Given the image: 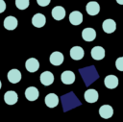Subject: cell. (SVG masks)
Segmentation results:
<instances>
[{
	"label": "cell",
	"mask_w": 123,
	"mask_h": 122,
	"mask_svg": "<svg viewBox=\"0 0 123 122\" xmlns=\"http://www.w3.org/2000/svg\"><path fill=\"white\" fill-rule=\"evenodd\" d=\"M63 60H64V57L62 55V53L59 52V51H55L53 52L51 55H50V58H49V61L51 62V64L55 65V66H58V65H61L62 62H63Z\"/></svg>",
	"instance_id": "cell-1"
},
{
	"label": "cell",
	"mask_w": 123,
	"mask_h": 122,
	"mask_svg": "<svg viewBox=\"0 0 123 122\" xmlns=\"http://www.w3.org/2000/svg\"><path fill=\"white\" fill-rule=\"evenodd\" d=\"M61 81L64 85H71L75 82V74L71 70H65L61 75Z\"/></svg>",
	"instance_id": "cell-2"
},
{
	"label": "cell",
	"mask_w": 123,
	"mask_h": 122,
	"mask_svg": "<svg viewBox=\"0 0 123 122\" xmlns=\"http://www.w3.org/2000/svg\"><path fill=\"white\" fill-rule=\"evenodd\" d=\"M102 28H103V31L107 34H111L115 31L116 29V23L113 19H106L103 21V24H102Z\"/></svg>",
	"instance_id": "cell-3"
},
{
	"label": "cell",
	"mask_w": 123,
	"mask_h": 122,
	"mask_svg": "<svg viewBox=\"0 0 123 122\" xmlns=\"http://www.w3.org/2000/svg\"><path fill=\"white\" fill-rule=\"evenodd\" d=\"M25 67H26L27 71H29L31 73H34V72H36V71L38 70V68H39V62H38V61L37 59L30 58V59H28L26 61Z\"/></svg>",
	"instance_id": "cell-4"
},
{
	"label": "cell",
	"mask_w": 123,
	"mask_h": 122,
	"mask_svg": "<svg viewBox=\"0 0 123 122\" xmlns=\"http://www.w3.org/2000/svg\"><path fill=\"white\" fill-rule=\"evenodd\" d=\"M84 55H85V52L81 46H73L70 49V57L72 60L80 61L84 58Z\"/></svg>",
	"instance_id": "cell-5"
},
{
	"label": "cell",
	"mask_w": 123,
	"mask_h": 122,
	"mask_svg": "<svg viewBox=\"0 0 123 122\" xmlns=\"http://www.w3.org/2000/svg\"><path fill=\"white\" fill-rule=\"evenodd\" d=\"M104 84L107 88L113 89L118 85V79L115 75H108L104 79Z\"/></svg>",
	"instance_id": "cell-6"
},
{
	"label": "cell",
	"mask_w": 123,
	"mask_h": 122,
	"mask_svg": "<svg viewBox=\"0 0 123 122\" xmlns=\"http://www.w3.org/2000/svg\"><path fill=\"white\" fill-rule=\"evenodd\" d=\"M84 98L87 103H95L98 100V91L93 88H89L85 91Z\"/></svg>",
	"instance_id": "cell-7"
},
{
	"label": "cell",
	"mask_w": 123,
	"mask_h": 122,
	"mask_svg": "<svg viewBox=\"0 0 123 122\" xmlns=\"http://www.w3.org/2000/svg\"><path fill=\"white\" fill-rule=\"evenodd\" d=\"M44 102L48 108H55L59 104V97L55 93H49L45 96Z\"/></svg>",
	"instance_id": "cell-8"
},
{
	"label": "cell",
	"mask_w": 123,
	"mask_h": 122,
	"mask_svg": "<svg viewBox=\"0 0 123 122\" xmlns=\"http://www.w3.org/2000/svg\"><path fill=\"white\" fill-rule=\"evenodd\" d=\"M86 11L89 15H96L100 12V5L96 1H90L86 4Z\"/></svg>",
	"instance_id": "cell-9"
},
{
	"label": "cell",
	"mask_w": 123,
	"mask_h": 122,
	"mask_svg": "<svg viewBox=\"0 0 123 122\" xmlns=\"http://www.w3.org/2000/svg\"><path fill=\"white\" fill-rule=\"evenodd\" d=\"M99 114L102 118L104 119H109L112 116L113 114V110L112 107L110 105H103L99 109Z\"/></svg>",
	"instance_id": "cell-10"
},
{
	"label": "cell",
	"mask_w": 123,
	"mask_h": 122,
	"mask_svg": "<svg viewBox=\"0 0 123 122\" xmlns=\"http://www.w3.org/2000/svg\"><path fill=\"white\" fill-rule=\"evenodd\" d=\"M52 17L55 20H62L65 16V10L62 6H56L52 9Z\"/></svg>",
	"instance_id": "cell-11"
},
{
	"label": "cell",
	"mask_w": 123,
	"mask_h": 122,
	"mask_svg": "<svg viewBox=\"0 0 123 122\" xmlns=\"http://www.w3.org/2000/svg\"><path fill=\"white\" fill-rule=\"evenodd\" d=\"M90 55L95 61L103 60L105 58V49L101 46H94L90 52Z\"/></svg>",
	"instance_id": "cell-12"
},
{
	"label": "cell",
	"mask_w": 123,
	"mask_h": 122,
	"mask_svg": "<svg viewBox=\"0 0 123 122\" xmlns=\"http://www.w3.org/2000/svg\"><path fill=\"white\" fill-rule=\"evenodd\" d=\"M39 96L38 89L35 86H29L25 90V97L29 101H36Z\"/></svg>",
	"instance_id": "cell-13"
},
{
	"label": "cell",
	"mask_w": 123,
	"mask_h": 122,
	"mask_svg": "<svg viewBox=\"0 0 123 122\" xmlns=\"http://www.w3.org/2000/svg\"><path fill=\"white\" fill-rule=\"evenodd\" d=\"M69 21L72 25L78 26L83 22V14L79 11H74L69 14Z\"/></svg>",
	"instance_id": "cell-14"
},
{
	"label": "cell",
	"mask_w": 123,
	"mask_h": 122,
	"mask_svg": "<svg viewBox=\"0 0 123 122\" xmlns=\"http://www.w3.org/2000/svg\"><path fill=\"white\" fill-rule=\"evenodd\" d=\"M46 23V18L42 13H36L33 17H32V24L37 27V28H41L45 25Z\"/></svg>",
	"instance_id": "cell-15"
},
{
	"label": "cell",
	"mask_w": 123,
	"mask_h": 122,
	"mask_svg": "<svg viewBox=\"0 0 123 122\" xmlns=\"http://www.w3.org/2000/svg\"><path fill=\"white\" fill-rule=\"evenodd\" d=\"M82 37L86 41H93L96 37V32L93 28H85L82 31Z\"/></svg>",
	"instance_id": "cell-16"
},
{
	"label": "cell",
	"mask_w": 123,
	"mask_h": 122,
	"mask_svg": "<svg viewBox=\"0 0 123 122\" xmlns=\"http://www.w3.org/2000/svg\"><path fill=\"white\" fill-rule=\"evenodd\" d=\"M40 83L43 85H50L53 84L54 82V75L50 72V71H44L40 74Z\"/></svg>",
	"instance_id": "cell-17"
},
{
	"label": "cell",
	"mask_w": 123,
	"mask_h": 122,
	"mask_svg": "<svg viewBox=\"0 0 123 122\" xmlns=\"http://www.w3.org/2000/svg\"><path fill=\"white\" fill-rule=\"evenodd\" d=\"M18 100L17 93L13 90H9L4 94V101L8 105H14Z\"/></svg>",
	"instance_id": "cell-18"
},
{
	"label": "cell",
	"mask_w": 123,
	"mask_h": 122,
	"mask_svg": "<svg viewBox=\"0 0 123 122\" xmlns=\"http://www.w3.org/2000/svg\"><path fill=\"white\" fill-rule=\"evenodd\" d=\"M8 80L12 84H17L21 80V73L18 69H11L8 72Z\"/></svg>",
	"instance_id": "cell-19"
},
{
	"label": "cell",
	"mask_w": 123,
	"mask_h": 122,
	"mask_svg": "<svg viewBox=\"0 0 123 122\" xmlns=\"http://www.w3.org/2000/svg\"><path fill=\"white\" fill-rule=\"evenodd\" d=\"M4 27L7 29V30H14L16 27H17V19L14 17V16H7L5 19H4V23H3Z\"/></svg>",
	"instance_id": "cell-20"
},
{
	"label": "cell",
	"mask_w": 123,
	"mask_h": 122,
	"mask_svg": "<svg viewBox=\"0 0 123 122\" xmlns=\"http://www.w3.org/2000/svg\"><path fill=\"white\" fill-rule=\"evenodd\" d=\"M29 0H15V6L19 10H25L29 7Z\"/></svg>",
	"instance_id": "cell-21"
},
{
	"label": "cell",
	"mask_w": 123,
	"mask_h": 122,
	"mask_svg": "<svg viewBox=\"0 0 123 122\" xmlns=\"http://www.w3.org/2000/svg\"><path fill=\"white\" fill-rule=\"evenodd\" d=\"M115 67L119 71H123V57H119L115 61Z\"/></svg>",
	"instance_id": "cell-22"
},
{
	"label": "cell",
	"mask_w": 123,
	"mask_h": 122,
	"mask_svg": "<svg viewBox=\"0 0 123 122\" xmlns=\"http://www.w3.org/2000/svg\"><path fill=\"white\" fill-rule=\"evenodd\" d=\"M51 0H37V3L40 6V7H46L50 4Z\"/></svg>",
	"instance_id": "cell-23"
},
{
	"label": "cell",
	"mask_w": 123,
	"mask_h": 122,
	"mask_svg": "<svg viewBox=\"0 0 123 122\" xmlns=\"http://www.w3.org/2000/svg\"><path fill=\"white\" fill-rule=\"evenodd\" d=\"M6 10V3L4 2V0H0V13L5 12Z\"/></svg>",
	"instance_id": "cell-24"
},
{
	"label": "cell",
	"mask_w": 123,
	"mask_h": 122,
	"mask_svg": "<svg viewBox=\"0 0 123 122\" xmlns=\"http://www.w3.org/2000/svg\"><path fill=\"white\" fill-rule=\"evenodd\" d=\"M116 2H117L119 5H123V0H116Z\"/></svg>",
	"instance_id": "cell-25"
},
{
	"label": "cell",
	"mask_w": 123,
	"mask_h": 122,
	"mask_svg": "<svg viewBox=\"0 0 123 122\" xmlns=\"http://www.w3.org/2000/svg\"><path fill=\"white\" fill-rule=\"evenodd\" d=\"M1 86H2V84H1V81H0V89H1Z\"/></svg>",
	"instance_id": "cell-26"
}]
</instances>
